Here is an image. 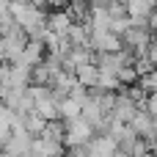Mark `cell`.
Masks as SVG:
<instances>
[{
	"instance_id": "cell-1",
	"label": "cell",
	"mask_w": 157,
	"mask_h": 157,
	"mask_svg": "<svg viewBox=\"0 0 157 157\" xmlns=\"http://www.w3.org/2000/svg\"><path fill=\"white\" fill-rule=\"evenodd\" d=\"M8 11L14 14L17 25H19L28 36H30L36 28L47 25V11H44V6H36V3H30V0H11Z\"/></svg>"
},
{
	"instance_id": "cell-2",
	"label": "cell",
	"mask_w": 157,
	"mask_h": 157,
	"mask_svg": "<svg viewBox=\"0 0 157 157\" xmlns=\"http://www.w3.org/2000/svg\"><path fill=\"white\" fill-rule=\"evenodd\" d=\"M94 135H97V130H94V124L88 119H83V113L63 121V144H66V149L69 146H86Z\"/></svg>"
},
{
	"instance_id": "cell-3",
	"label": "cell",
	"mask_w": 157,
	"mask_h": 157,
	"mask_svg": "<svg viewBox=\"0 0 157 157\" xmlns=\"http://www.w3.org/2000/svg\"><path fill=\"white\" fill-rule=\"evenodd\" d=\"M30 149H33V135H30L25 127L14 130V132L6 138V146H3V152L8 157H25Z\"/></svg>"
},
{
	"instance_id": "cell-4",
	"label": "cell",
	"mask_w": 157,
	"mask_h": 157,
	"mask_svg": "<svg viewBox=\"0 0 157 157\" xmlns=\"http://www.w3.org/2000/svg\"><path fill=\"white\" fill-rule=\"evenodd\" d=\"M88 47H91L94 52H116V50L124 47V41H121V36L113 33V30H91Z\"/></svg>"
},
{
	"instance_id": "cell-5",
	"label": "cell",
	"mask_w": 157,
	"mask_h": 157,
	"mask_svg": "<svg viewBox=\"0 0 157 157\" xmlns=\"http://www.w3.org/2000/svg\"><path fill=\"white\" fill-rule=\"evenodd\" d=\"M75 75H77V83L86 86L88 91L99 86V63H97V61H86V63H80V66L75 69Z\"/></svg>"
},
{
	"instance_id": "cell-6",
	"label": "cell",
	"mask_w": 157,
	"mask_h": 157,
	"mask_svg": "<svg viewBox=\"0 0 157 157\" xmlns=\"http://www.w3.org/2000/svg\"><path fill=\"white\" fill-rule=\"evenodd\" d=\"M58 113H61V121H66V119H75V116H80L83 113V99H77V97H72V94H66L61 102H58Z\"/></svg>"
},
{
	"instance_id": "cell-7",
	"label": "cell",
	"mask_w": 157,
	"mask_h": 157,
	"mask_svg": "<svg viewBox=\"0 0 157 157\" xmlns=\"http://www.w3.org/2000/svg\"><path fill=\"white\" fill-rule=\"evenodd\" d=\"M22 127L36 138V135H41L44 132V127H47V119H41L36 110H28V113H22Z\"/></svg>"
},
{
	"instance_id": "cell-8",
	"label": "cell",
	"mask_w": 157,
	"mask_h": 157,
	"mask_svg": "<svg viewBox=\"0 0 157 157\" xmlns=\"http://www.w3.org/2000/svg\"><path fill=\"white\" fill-rule=\"evenodd\" d=\"M138 86L146 91V94H155L157 91V66H152V69H146L141 77H138Z\"/></svg>"
},
{
	"instance_id": "cell-9",
	"label": "cell",
	"mask_w": 157,
	"mask_h": 157,
	"mask_svg": "<svg viewBox=\"0 0 157 157\" xmlns=\"http://www.w3.org/2000/svg\"><path fill=\"white\" fill-rule=\"evenodd\" d=\"M144 108H146V110H149V113H152V116L157 119V91L146 97V105H144Z\"/></svg>"
},
{
	"instance_id": "cell-10",
	"label": "cell",
	"mask_w": 157,
	"mask_h": 157,
	"mask_svg": "<svg viewBox=\"0 0 157 157\" xmlns=\"http://www.w3.org/2000/svg\"><path fill=\"white\" fill-rule=\"evenodd\" d=\"M0 63H8V50H6V39L0 33Z\"/></svg>"
},
{
	"instance_id": "cell-11",
	"label": "cell",
	"mask_w": 157,
	"mask_h": 157,
	"mask_svg": "<svg viewBox=\"0 0 157 157\" xmlns=\"http://www.w3.org/2000/svg\"><path fill=\"white\" fill-rule=\"evenodd\" d=\"M116 157H130V155H124V152H121V149H119V155H116Z\"/></svg>"
},
{
	"instance_id": "cell-12",
	"label": "cell",
	"mask_w": 157,
	"mask_h": 157,
	"mask_svg": "<svg viewBox=\"0 0 157 157\" xmlns=\"http://www.w3.org/2000/svg\"><path fill=\"white\" fill-rule=\"evenodd\" d=\"M0 157H8V155H6V152H0Z\"/></svg>"
}]
</instances>
